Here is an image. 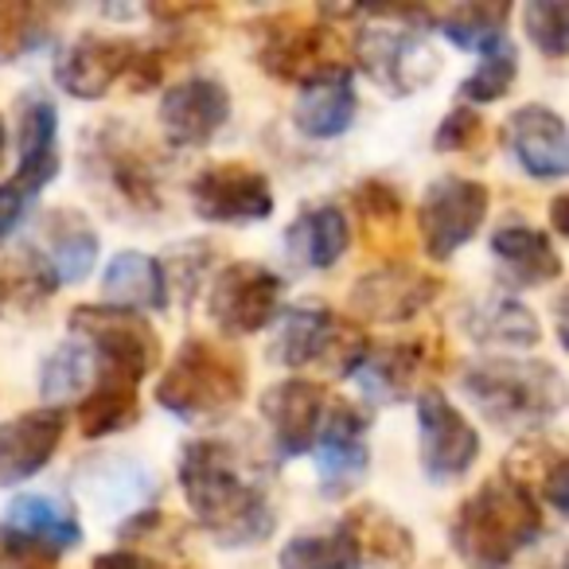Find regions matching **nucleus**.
Masks as SVG:
<instances>
[{"mask_svg":"<svg viewBox=\"0 0 569 569\" xmlns=\"http://www.w3.org/2000/svg\"><path fill=\"white\" fill-rule=\"evenodd\" d=\"M180 488L188 499L196 522L219 546H258L273 535L277 515L266 488L258 483V472L238 457L234 445L191 441L180 452Z\"/></svg>","mask_w":569,"mask_h":569,"instance_id":"f257e3e1","label":"nucleus"},{"mask_svg":"<svg viewBox=\"0 0 569 569\" xmlns=\"http://www.w3.org/2000/svg\"><path fill=\"white\" fill-rule=\"evenodd\" d=\"M542 538V503L511 476H491L460 503L452 519V550L468 569H507Z\"/></svg>","mask_w":569,"mask_h":569,"instance_id":"f03ea898","label":"nucleus"},{"mask_svg":"<svg viewBox=\"0 0 569 569\" xmlns=\"http://www.w3.org/2000/svg\"><path fill=\"white\" fill-rule=\"evenodd\" d=\"M460 390L503 433H530L566 406V379L542 359H476L460 371Z\"/></svg>","mask_w":569,"mask_h":569,"instance_id":"7ed1b4c3","label":"nucleus"},{"mask_svg":"<svg viewBox=\"0 0 569 569\" xmlns=\"http://www.w3.org/2000/svg\"><path fill=\"white\" fill-rule=\"evenodd\" d=\"M246 398V363L227 343L191 336L157 382V402L180 421H219Z\"/></svg>","mask_w":569,"mask_h":569,"instance_id":"20e7f679","label":"nucleus"},{"mask_svg":"<svg viewBox=\"0 0 569 569\" xmlns=\"http://www.w3.org/2000/svg\"><path fill=\"white\" fill-rule=\"evenodd\" d=\"M67 328L87 343L94 356L98 382H126L137 387L144 375L157 367L160 340L149 328V320L126 309H110V305H79L67 317Z\"/></svg>","mask_w":569,"mask_h":569,"instance_id":"39448f33","label":"nucleus"},{"mask_svg":"<svg viewBox=\"0 0 569 569\" xmlns=\"http://www.w3.org/2000/svg\"><path fill=\"white\" fill-rule=\"evenodd\" d=\"M82 542V522L56 496H17L0 515V553L20 569H56Z\"/></svg>","mask_w":569,"mask_h":569,"instance_id":"423d86ee","label":"nucleus"},{"mask_svg":"<svg viewBox=\"0 0 569 569\" xmlns=\"http://www.w3.org/2000/svg\"><path fill=\"white\" fill-rule=\"evenodd\" d=\"M258 63L273 79L297 82V87H305V82L325 71H336V67H348L336 28L312 24V20L297 17V12H277V17L261 20Z\"/></svg>","mask_w":569,"mask_h":569,"instance_id":"0eeeda50","label":"nucleus"},{"mask_svg":"<svg viewBox=\"0 0 569 569\" xmlns=\"http://www.w3.org/2000/svg\"><path fill=\"white\" fill-rule=\"evenodd\" d=\"M491 207L488 183L468 180V176H441L429 183L418 203V230L421 246L433 261H449L460 246L476 238Z\"/></svg>","mask_w":569,"mask_h":569,"instance_id":"6e6552de","label":"nucleus"},{"mask_svg":"<svg viewBox=\"0 0 569 569\" xmlns=\"http://www.w3.org/2000/svg\"><path fill=\"white\" fill-rule=\"evenodd\" d=\"M351 51H356L367 79L379 82L395 98L418 94L441 71V59H437V51L429 48V40L418 28H359Z\"/></svg>","mask_w":569,"mask_h":569,"instance_id":"1a4fd4ad","label":"nucleus"},{"mask_svg":"<svg viewBox=\"0 0 569 569\" xmlns=\"http://www.w3.org/2000/svg\"><path fill=\"white\" fill-rule=\"evenodd\" d=\"M284 281L258 261H234L211 281L207 312L222 336H253L281 317Z\"/></svg>","mask_w":569,"mask_h":569,"instance_id":"9d476101","label":"nucleus"},{"mask_svg":"<svg viewBox=\"0 0 569 569\" xmlns=\"http://www.w3.org/2000/svg\"><path fill=\"white\" fill-rule=\"evenodd\" d=\"M363 336L343 332L328 305L305 301L293 305V309H281V328H277L269 356H273V363L289 367V371H305V367L325 363L332 351H340V375L348 379V371L363 356Z\"/></svg>","mask_w":569,"mask_h":569,"instance_id":"9b49d317","label":"nucleus"},{"mask_svg":"<svg viewBox=\"0 0 569 569\" xmlns=\"http://www.w3.org/2000/svg\"><path fill=\"white\" fill-rule=\"evenodd\" d=\"M418 457L426 480L457 483L480 460V433L441 390H421L418 395Z\"/></svg>","mask_w":569,"mask_h":569,"instance_id":"f8f14e48","label":"nucleus"},{"mask_svg":"<svg viewBox=\"0 0 569 569\" xmlns=\"http://www.w3.org/2000/svg\"><path fill=\"white\" fill-rule=\"evenodd\" d=\"M191 207L203 222L246 227L266 222L273 214V188L269 176L250 164H214L191 180Z\"/></svg>","mask_w":569,"mask_h":569,"instance_id":"ddd939ff","label":"nucleus"},{"mask_svg":"<svg viewBox=\"0 0 569 569\" xmlns=\"http://www.w3.org/2000/svg\"><path fill=\"white\" fill-rule=\"evenodd\" d=\"M98 246V230L82 211H51L40 227V250L28 246V269L56 293L59 284H79L94 273Z\"/></svg>","mask_w":569,"mask_h":569,"instance_id":"4468645a","label":"nucleus"},{"mask_svg":"<svg viewBox=\"0 0 569 569\" xmlns=\"http://www.w3.org/2000/svg\"><path fill=\"white\" fill-rule=\"evenodd\" d=\"M230 121V90L219 79L191 74L160 98V129L172 149H203Z\"/></svg>","mask_w":569,"mask_h":569,"instance_id":"2eb2a0df","label":"nucleus"},{"mask_svg":"<svg viewBox=\"0 0 569 569\" xmlns=\"http://www.w3.org/2000/svg\"><path fill=\"white\" fill-rule=\"evenodd\" d=\"M441 297V281L410 261H387L351 289V309L375 325H402Z\"/></svg>","mask_w":569,"mask_h":569,"instance_id":"dca6fc26","label":"nucleus"},{"mask_svg":"<svg viewBox=\"0 0 569 569\" xmlns=\"http://www.w3.org/2000/svg\"><path fill=\"white\" fill-rule=\"evenodd\" d=\"M317 468L320 488L328 496H348L363 483L371 449H367V413L356 410L351 402H328L325 426L317 433Z\"/></svg>","mask_w":569,"mask_h":569,"instance_id":"f3484780","label":"nucleus"},{"mask_svg":"<svg viewBox=\"0 0 569 569\" xmlns=\"http://www.w3.org/2000/svg\"><path fill=\"white\" fill-rule=\"evenodd\" d=\"M328 390L312 379H281L261 395V418H266L273 445L281 457H305L317 445V433L328 413Z\"/></svg>","mask_w":569,"mask_h":569,"instance_id":"a211bd4d","label":"nucleus"},{"mask_svg":"<svg viewBox=\"0 0 569 569\" xmlns=\"http://www.w3.org/2000/svg\"><path fill=\"white\" fill-rule=\"evenodd\" d=\"M137 56L133 40L118 36H79L56 63V87L79 102H98L110 94L113 82L129 74V63Z\"/></svg>","mask_w":569,"mask_h":569,"instance_id":"6ab92c4d","label":"nucleus"},{"mask_svg":"<svg viewBox=\"0 0 569 569\" xmlns=\"http://www.w3.org/2000/svg\"><path fill=\"white\" fill-rule=\"evenodd\" d=\"M503 141L530 180H561V176L569 172L566 121H561V113L550 110V106H542V102L519 106V110L507 118Z\"/></svg>","mask_w":569,"mask_h":569,"instance_id":"aec40b11","label":"nucleus"},{"mask_svg":"<svg viewBox=\"0 0 569 569\" xmlns=\"http://www.w3.org/2000/svg\"><path fill=\"white\" fill-rule=\"evenodd\" d=\"M63 433L67 413L51 410V406L0 421V488H17V483L32 480L56 457Z\"/></svg>","mask_w":569,"mask_h":569,"instance_id":"412c9836","label":"nucleus"},{"mask_svg":"<svg viewBox=\"0 0 569 569\" xmlns=\"http://www.w3.org/2000/svg\"><path fill=\"white\" fill-rule=\"evenodd\" d=\"M59 113L56 102L43 94L20 98L17 110V172L12 183L28 196L40 199V191L59 176Z\"/></svg>","mask_w":569,"mask_h":569,"instance_id":"4be33fe9","label":"nucleus"},{"mask_svg":"<svg viewBox=\"0 0 569 569\" xmlns=\"http://www.w3.org/2000/svg\"><path fill=\"white\" fill-rule=\"evenodd\" d=\"M426 363V343L395 340V343H371L367 340L363 356L348 371L356 387L363 390L367 402L375 406H398L413 395V382Z\"/></svg>","mask_w":569,"mask_h":569,"instance_id":"5701e85b","label":"nucleus"},{"mask_svg":"<svg viewBox=\"0 0 569 569\" xmlns=\"http://www.w3.org/2000/svg\"><path fill=\"white\" fill-rule=\"evenodd\" d=\"M356 110V74H351V67H336V71L317 74L301 87L293 102V126L297 133L312 137V141H332V137L348 133Z\"/></svg>","mask_w":569,"mask_h":569,"instance_id":"b1692460","label":"nucleus"},{"mask_svg":"<svg viewBox=\"0 0 569 569\" xmlns=\"http://www.w3.org/2000/svg\"><path fill=\"white\" fill-rule=\"evenodd\" d=\"M491 258L503 269V281L515 289H538L561 277V258L550 234L527 222H503L491 234Z\"/></svg>","mask_w":569,"mask_h":569,"instance_id":"393cba45","label":"nucleus"},{"mask_svg":"<svg viewBox=\"0 0 569 569\" xmlns=\"http://www.w3.org/2000/svg\"><path fill=\"white\" fill-rule=\"evenodd\" d=\"M102 301L126 312H164L168 309V269L160 258L141 250H121L102 273Z\"/></svg>","mask_w":569,"mask_h":569,"instance_id":"a878e982","label":"nucleus"},{"mask_svg":"<svg viewBox=\"0 0 569 569\" xmlns=\"http://www.w3.org/2000/svg\"><path fill=\"white\" fill-rule=\"evenodd\" d=\"M284 246L309 269H332L351 246V219L340 203H312L284 230Z\"/></svg>","mask_w":569,"mask_h":569,"instance_id":"bb28decb","label":"nucleus"},{"mask_svg":"<svg viewBox=\"0 0 569 569\" xmlns=\"http://www.w3.org/2000/svg\"><path fill=\"white\" fill-rule=\"evenodd\" d=\"M460 328L468 332V340L491 343V348H535L542 340V325L522 301H515L511 293H491L483 301L468 305Z\"/></svg>","mask_w":569,"mask_h":569,"instance_id":"cd10ccee","label":"nucleus"},{"mask_svg":"<svg viewBox=\"0 0 569 569\" xmlns=\"http://www.w3.org/2000/svg\"><path fill=\"white\" fill-rule=\"evenodd\" d=\"M507 20H511V4L507 0H468V4H449L445 12H429L433 32H441L460 51H491L507 43Z\"/></svg>","mask_w":569,"mask_h":569,"instance_id":"c85d7f7f","label":"nucleus"},{"mask_svg":"<svg viewBox=\"0 0 569 569\" xmlns=\"http://www.w3.org/2000/svg\"><path fill=\"white\" fill-rule=\"evenodd\" d=\"M281 569H363V546H359L351 522L325 535H297L281 546Z\"/></svg>","mask_w":569,"mask_h":569,"instance_id":"c756f323","label":"nucleus"},{"mask_svg":"<svg viewBox=\"0 0 569 569\" xmlns=\"http://www.w3.org/2000/svg\"><path fill=\"white\" fill-rule=\"evenodd\" d=\"M98 379L94 356L87 351V343L67 340L43 359L40 367V398L51 406V410H63V402H74V398H87L90 382Z\"/></svg>","mask_w":569,"mask_h":569,"instance_id":"7c9ffc66","label":"nucleus"},{"mask_svg":"<svg viewBox=\"0 0 569 569\" xmlns=\"http://www.w3.org/2000/svg\"><path fill=\"white\" fill-rule=\"evenodd\" d=\"M98 160L106 164V180H110V188L118 191V196L126 199L133 211H157V207H160L157 180H152V168H149V160H144L141 152L129 149L121 137L106 133Z\"/></svg>","mask_w":569,"mask_h":569,"instance_id":"2f4dec72","label":"nucleus"},{"mask_svg":"<svg viewBox=\"0 0 569 569\" xmlns=\"http://www.w3.org/2000/svg\"><path fill=\"white\" fill-rule=\"evenodd\" d=\"M51 40V9L43 4H20V0H0V67L20 63L36 56Z\"/></svg>","mask_w":569,"mask_h":569,"instance_id":"473e14b6","label":"nucleus"},{"mask_svg":"<svg viewBox=\"0 0 569 569\" xmlns=\"http://www.w3.org/2000/svg\"><path fill=\"white\" fill-rule=\"evenodd\" d=\"M137 418H141V410H137V387H126V382H98L79 406V429L87 441L121 433Z\"/></svg>","mask_w":569,"mask_h":569,"instance_id":"72a5a7b5","label":"nucleus"},{"mask_svg":"<svg viewBox=\"0 0 569 569\" xmlns=\"http://www.w3.org/2000/svg\"><path fill=\"white\" fill-rule=\"evenodd\" d=\"M515 79H519V51H515V43L507 40V43H499V48L483 51L480 67L460 82L457 94L465 98V102L488 106V102H499V98L515 87Z\"/></svg>","mask_w":569,"mask_h":569,"instance_id":"f704fd0d","label":"nucleus"},{"mask_svg":"<svg viewBox=\"0 0 569 569\" xmlns=\"http://www.w3.org/2000/svg\"><path fill=\"white\" fill-rule=\"evenodd\" d=\"M348 522H351V530H356L359 546H363V558L367 553H382L390 566H402L413 553V538L406 535V527H398L390 515L375 511V507H363V511L351 515Z\"/></svg>","mask_w":569,"mask_h":569,"instance_id":"c9c22d12","label":"nucleus"},{"mask_svg":"<svg viewBox=\"0 0 569 569\" xmlns=\"http://www.w3.org/2000/svg\"><path fill=\"white\" fill-rule=\"evenodd\" d=\"M527 36L546 59H561L569 51V9L561 0H535L522 9Z\"/></svg>","mask_w":569,"mask_h":569,"instance_id":"e433bc0d","label":"nucleus"},{"mask_svg":"<svg viewBox=\"0 0 569 569\" xmlns=\"http://www.w3.org/2000/svg\"><path fill=\"white\" fill-rule=\"evenodd\" d=\"M356 211L367 230H375V227L387 230V227H398V222H402V199H398V191L390 188V183L363 180L356 188Z\"/></svg>","mask_w":569,"mask_h":569,"instance_id":"4c0bfd02","label":"nucleus"},{"mask_svg":"<svg viewBox=\"0 0 569 569\" xmlns=\"http://www.w3.org/2000/svg\"><path fill=\"white\" fill-rule=\"evenodd\" d=\"M480 137H483V118L472 110V106H457V110L437 126L433 149L437 152H468L472 144H480Z\"/></svg>","mask_w":569,"mask_h":569,"instance_id":"58836bf2","label":"nucleus"},{"mask_svg":"<svg viewBox=\"0 0 569 569\" xmlns=\"http://www.w3.org/2000/svg\"><path fill=\"white\" fill-rule=\"evenodd\" d=\"M36 203V196H28L24 188H17V183H0V242L9 234H17L20 222L28 219V207Z\"/></svg>","mask_w":569,"mask_h":569,"instance_id":"ea45409f","label":"nucleus"},{"mask_svg":"<svg viewBox=\"0 0 569 569\" xmlns=\"http://www.w3.org/2000/svg\"><path fill=\"white\" fill-rule=\"evenodd\" d=\"M90 569H152V561L133 550H110V553H98Z\"/></svg>","mask_w":569,"mask_h":569,"instance_id":"a19ab883","label":"nucleus"},{"mask_svg":"<svg viewBox=\"0 0 569 569\" xmlns=\"http://www.w3.org/2000/svg\"><path fill=\"white\" fill-rule=\"evenodd\" d=\"M550 219H553V230L558 234H569V219H566V196H558L550 203Z\"/></svg>","mask_w":569,"mask_h":569,"instance_id":"79ce46f5","label":"nucleus"},{"mask_svg":"<svg viewBox=\"0 0 569 569\" xmlns=\"http://www.w3.org/2000/svg\"><path fill=\"white\" fill-rule=\"evenodd\" d=\"M20 289V281H12L9 273H0V312H4V305L12 301V293Z\"/></svg>","mask_w":569,"mask_h":569,"instance_id":"37998d69","label":"nucleus"},{"mask_svg":"<svg viewBox=\"0 0 569 569\" xmlns=\"http://www.w3.org/2000/svg\"><path fill=\"white\" fill-rule=\"evenodd\" d=\"M4 144H9V133H4V118H0V157H4Z\"/></svg>","mask_w":569,"mask_h":569,"instance_id":"c03bdc74","label":"nucleus"},{"mask_svg":"<svg viewBox=\"0 0 569 569\" xmlns=\"http://www.w3.org/2000/svg\"><path fill=\"white\" fill-rule=\"evenodd\" d=\"M0 569H20V566H17V561L4 558V553H0Z\"/></svg>","mask_w":569,"mask_h":569,"instance_id":"a18cd8bd","label":"nucleus"}]
</instances>
